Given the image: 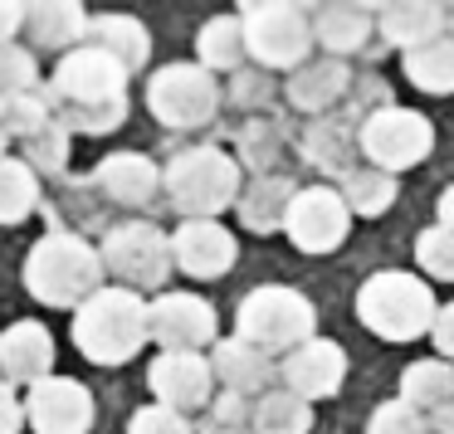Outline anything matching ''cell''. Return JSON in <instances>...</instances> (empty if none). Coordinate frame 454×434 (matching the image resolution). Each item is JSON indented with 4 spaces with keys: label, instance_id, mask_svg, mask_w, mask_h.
Masks as SVG:
<instances>
[{
    "label": "cell",
    "instance_id": "31",
    "mask_svg": "<svg viewBox=\"0 0 454 434\" xmlns=\"http://www.w3.org/2000/svg\"><path fill=\"white\" fill-rule=\"evenodd\" d=\"M40 210V176L20 157H0V225H20Z\"/></svg>",
    "mask_w": 454,
    "mask_h": 434
},
{
    "label": "cell",
    "instance_id": "21",
    "mask_svg": "<svg viewBox=\"0 0 454 434\" xmlns=\"http://www.w3.org/2000/svg\"><path fill=\"white\" fill-rule=\"evenodd\" d=\"M93 181L98 190L113 200V205H128V210H142L157 200L161 190V167L142 151H108V157L93 167Z\"/></svg>",
    "mask_w": 454,
    "mask_h": 434
},
{
    "label": "cell",
    "instance_id": "33",
    "mask_svg": "<svg viewBox=\"0 0 454 434\" xmlns=\"http://www.w3.org/2000/svg\"><path fill=\"white\" fill-rule=\"evenodd\" d=\"M50 122H54V108H50V93L44 89H30V93H20V98L0 103V128H5L11 142L35 137V132L50 128Z\"/></svg>",
    "mask_w": 454,
    "mask_h": 434
},
{
    "label": "cell",
    "instance_id": "2",
    "mask_svg": "<svg viewBox=\"0 0 454 434\" xmlns=\"http://www.w3.org/2000/svg\"><path fill=\"white\" fill-rule=\"evenodd\" d=\"M103 254L98 244L69 235V229H50L30 244L25 254V293L40 298L44 307H69L79 313L93 293L103 288Z\"/></svg>",
    "mask_w": 454,
    "mask_h": 434
},
{
    "label": "cell",
    "instance_id": "38",
    "mask_svg": "<svg viewBox=\"0 0 454 434\" xmlns=\"http://www.w3.org/2000/svg\"><path fill=\"white\" fill-rule=\"evenodd\" d=\"M128 434H196V430H191L186 415H176V410L152 400V405H142V410H132Z\"/></svg>",
    "mask_w": 454,
    "mask_h": 434
},
{
    "label": "cell",
    "instance_id": "23",
    "mask_svg": "<svg viewBox=\"0 0 454 434\" xmlns=\"http://www.w3.org/2000/svg\"><path fill=\"white\" fill-rule=\"evenodd\" d=\"M83 44L98 54H108L113 64H122V74H142L152 59V35L137 15H89V30H83Z\"/></svg>",
    "mask_w": 454,
    "mask_h": 434
},
{
    "label": "cell",
    "instance_id": "26",
    "mask_svg": "<svg viewBox=\"0 0 454 434\" xmlns=\"http://www.w3.org/2000/svg\"><path fill=\"white\" fill-rule=\"evenodd\" d=\"M401 400L411 405V410H420L425 420L454 410V361H444V356L411 361L401 371Z\"/></svg>",
    "mask_w": 454,
    "mask_h": 434
},
{
    "label": "cell",
    "instance_id": "30",
    "mask_svg": "<svg viewBox=\"0 0 454 434\" xmlns=\"http://www.w3.org/2000/svg\"><path fill=\"white\" fill-rule=\"evenodd\" d=\"M313 430V405L298 400L294 391H269L254 400V415H249V434H308Z\"/></svg>",
    "mask_w": 454,
    "mask_h": 434
},
{
    "label": "cell",
    "instance_id": "43",
    "mask_svg": "<svg viewBox=\"0 0 454 434\" xmlns=\"http://www.w3.org/2000/svg\"><path fill=\"white\" fill-rule=\"evenodd\" d=\"M269 137H274V128H245V137H239V142H245V157L249 161H269L278 151Z\"/></svg>",
    "mask_w": 454,
    "mask_h": 434
},
{
    "label": "cell",
    "instance_id": "14",
    "mask_svg": "<svg viewBox=\"0 0 454 434\" xmlns=\"http://www.w3.org/2000/svg\"><path fill=\"white\" fill-rule=\"evenodd\" d=\"M147 385L157 395V405H167L176 415L210 410V400H215V371H210V356L200 352H161L147 366Z\"/></svg>",
    "mask_w": 454,
    "mask_h": 434
},
{
    "label": "cell",
    "instance_id": "8",
    "mask_svg": "<svg viewBox=\"0 0 454 434\" xmlns=\"http://www.w3.org/2000/svg\"><path fill=\"white\" fill-rule=\"evenodd\" d=\"M356 151L366 157V167L376 171H411L420 167L434 151V122L415 108H395V103H381L362 118L356 128Z\"/></svg>",
    "mask_w": 454,
    "mask_h": 434
},
{
    "label": "cell",
    "instance_id": "24",
    "mask_svg": "<svg viewBox=\"0 0 454 434\" xmlns=\"http://www.w3.org/2000/svg\"><path fill=\"white\" fill-rule=\"evenodd\" d=\"M347 89H352V64L347 59H308L303 69L288 74V103H294L298 112H327L333 103L347 98Z\"/></svg>",
    "mask_w": 454,
    "mask_h": 434
},
{
    "label": "cell",
    "instance_id": "49",
    "mask_svg": "<svg viewBox=\"0 0 454 434\" xmlns=\"http://www.w3.org/2000/svg\"><path fill=\"white\" fill-rule=\"evenodd\" d=\"M0 385H5V381H0Z\"/></svg>",
    "mask_w": 454,
    "mask_h": 434
},
{
    "label": "cell",
    "instance_id": "20",
    "mask_svg": "<svg viewBox=\"0 0 454 434\" xmlns=\"http://www.w3.org/2000/svg\"><path fill=\"white\" fill-rule=\"evenodd\" d=\"M83 30H89V11L79 0H35L25 5V50L40 59V54H69L83 44Z\"/></svg>",
    "mask_w": 454,
    "mask_h": 434
},
{
    "label": "cell",
    "instance_id": "5",
    "mask_svg": "<svg viewBox=\"0 0 454 434\" xmlns=\"http://www.w3.org/2000/svg\"><path fill=\"white\" fill-rule=\"evenodd\" d=\"M161 190L186 220H215L245 190L239 161L220 147H186L161 167Z\"/></svg>",
    "mask_w": 454,
    "mask_h": 434
},
{
    "label": "cell",
    "instance_id": "22",
    "mask_svg": "<svg viewBox=\"0 0 454 434\" xmlns=\"http://www.w3.org/2000/svg\"><path fill=\"white\" fill-rule=\"evenodd\" d=\"M313 15V44H323L327 59H347L372 44L376 30V5H352V0H333V5H308Z\"/></svg>",
    "mask_w": 454,
    "mask_h": 434
},
{
    "label": "cell",
    "instance_id": "35",
    "mask_svg": "<svg viewBox=\"0 0 454 434\" xmlns=\"http://www.w3.org/2000/svg\"><path fill=\"white\" fill-rule=\"evenodd\" d=\"M40 89V59L25 44H0V103Z\"/></svg>",
    "mask_w": 454,
    "mask_h": 434
},
{
    "label": "cell",
    "instance_id": "7",
    "mask_svg": "<svg viewBox=\"0 0 454 434\" xmlns=\"http://www.w3.org/2000/svg\"><path fill=\"white\" fill-rule=\"evenodd\" d=\"M239 25H245L249 59L264 69H303L313 59V15L308 5H288V0H249L239 5Z\"/></svg>",
    "mask_w": 454,
    "mask_h": 434
},
{
    "label": "cell",
    "instance_id": "48",
    "mask_svg": "<svg viewBox=\"0 0 454 434\" xmlns=\"http://www.w3.org/2000/svg\"><path fill=\"white\" fill-rule=\"evenodd\" d=\"M440 434H454V420H450V424H444V430H440Z\"/></svg>",
    "mask_w": 454,
    "mask_h": 434
},
{
    "label": "cell",
    "instance_id": "6",
    "mask_svg": "<svg viewBox=\"0 0 454 434\" xmlns=\"http://www.w3.org/2000/svg\"><path fill=\"white\" fill-rule=\"evenodd\" d=\"M235 337L259 346L264 356H288L317 337V307L288 283H259L239 298Z\"/></svg>",
    "mask_w": 454,
    "mask_h": 434
},
{
    "label": "cell",
    "instance_id": "18",
    "mask_svg": "<svg viewBox=\"0 0 454 434\" xmlns=\"http://www.w3.org/2000/svg\"><path fill=\"white\" fill-rule=\"evenodd\" d=\"M210 371H215L220 391L239 395V400H259V395L278 391V361L239 337H220L210 346Z\"/></svg>",
    "mask_w": 454,
    "mask_h": 434
},
{
    "label": "cell",
    "instance_id": "27",
    "mask_svg": "<svg viewBox=\"0 0 454 434\" xmlns=\"http://www.w3.org/2000/svg\"><path fill=\"white\" fill-rule=\"evenodd\" d=\"M249 59V44H245V25L239 15H215V20L200 25L196 35V64L210 74H235L245 69Z\"/></svg>",
    "mask_w": 454,
    "mask_h": 434
},
{
    "label": "cell",
    "instance_id": "13",
    "mask_svg": "<svg viewBox=\"0 0 454 434\" xmlns=\"http://www.w3.org/2000/svg\"><path fill=\"white\" fill-rule=\"evenodd\" d=\"M93 420H98L93 391L74 376H50L25 391V424L35 434H89Z\"/></svg>",
    "mask_w": 454,
    "mask_h": 434
},
{
    "label": "cell",
    "instance_id": "9",
    "mask_svg": "<svg viewBox=\"0 0 454 434\" xmlns=\"http://www.w3.org/2000/svg\"><path fill=\"white\" fill-rule=\"evenodd\" d=\"M103 268L118 278V288H132V293H147V288H161L176 268L171 259V235L157 229L152 220H122L103 235L98 244Z\"/></svg>",
    "mask_w": 454,
    "mask_h": 434
},
{
    "label": "cell",
    "instance_id": "19",
    "mask_svg": "<svg viewBox=\"0 0 454 434\" xmlns=\"http://www.w3.org/2000/svg\"><path fill=\"white\" fill-rule=\"evenodd\" d=\"M376 30L401 54H415L450 35V5H440V0H391V5H376Z\"/></svg>",
    "mask_w": 454,
    "mask_h": 434
},
{
    "label": "cell",
    "instance_id": "29",
    "mask_svg": "<svg viewBox=\"0 0 454 434\" xmlns=\"http://www.w3.org/2000/svg\"><path fill=\"white\" fill-rule=\"evenodd\" d=\"M395 176L391 171H376V167H352L347 176H337V196L347 200V210H352V220H376L386 215V210L395 205Z\"/></svg>",
    "mask_w": 454,
    "mask_h": 434
},
{
    "label": "cell",
    "instance_id": "41",
    "mask_svg": "<svg viewBox=\"0 0 454 434\" xmlns=\"http://www.w3.org/2000/svg\"><path fill=\"white\" fill-rule=\"evenodd\" d=\"M20 430H25V400L11 385H0V434H20Z\"/></svg>",
    "mask_w": 454,
    "mask_h": 434
},
{
    "label": "cell",
    "instance_id": "37",
    "mask_svg": "<svg viewBox=\"0 0 454 434\" xmlns=\"http://www.w3.org/2000/svg\"><path fill=\"white\" fill-rule=\"evenodd\" d=\"M366 434H430V420H425L420 410H411V405L395 395V400H381V405L372 410Z\"/></svg>",
    "mask_w": 454,
    "mask_h": 434
},
{
    "label": "cell",
    "instance_id": "15",
    "mask_svg": "<svg viewBox=\"0 0 454 434\" xmlns=\"http://www.w3.org/2000/svg\"><path fill=\"white\" fill-rule=\"evenodd\" d=\"M342 381H347V352L337 342H327V337H313V342H303L298 352H288L278 361V385L308 405L333 400L342 391Z\"/></svg>",
    "mask_w": 454,
    "mask_h": 434
},
{
    "label": "cell",
    "instance_id": "46",
    "mask_svg": "<svg viewBox=\"0 0 454 434\" xmlns=\"http://www.w3.org/2000/svg\"><path fill=\"white\" fill-rule=\"evenodd\" d=\"M5 147H11V137H5V128H0V157H5Z\"/></svg>",
    "mask_w": 454,
    "mask_h": 434
},
{
    "label": "cell",
    "instance_id": "42",
    "mask_svg": "<svg viewBox=\"0 0 454 434\" xmlns=\"http://www.w3.org/2000/svg\"><path fill=\"white\" fill-rule=\"evenodd\" d=\"M25 30V0H0V44H15Z\"/></svg>",
    "mask_w": 454,
    "mask_h": 434
},
{
    "label": "cell",
    "instance_id": "3",
    "mask_svg": "<svg viewBox=\"0 0 454 434\" xmlns=\"http://www.w3.org/2000/svg\"><path fill=\"white\" fill-rule=\"evenodd\" d=\"M74 346H79L83 361L93 366H128L142 346L152 342L147 332V298L132 293V288H98L89 303L74 313L69 327Z\"/></svg>",
    "mask_w": 454,
    "mask_h": 434
},
{
    "label": "cell",
    "instance_id": "36",
    "mask_svg": "<svg viewBox=\"0 0 454 434\" xmlns=\"http://www.w3.org/2000/svg\"><path fill=\"white\" fill-rule=\"evenodd\" d=\"M415 264L430 278H440V283H454V229H444V225L420 229L415 235Z\"/></svg>",
    "mask_w": 454,
    "mask_h": 434
},
{
    "label": "cell",
    "instance_id": "25",
    "mask_svg": "<svg viewBox=\"0 0 454 434\" xmlns=\"http://www.w3.org/2000/svg\"><path fill=\"white\" fill-rule=\"evenodd\" d=\"M294 196H298V186H294L288 176H274V171L245 181V190H239V200H235L239 225L254 229V235H274V229H284Z\"/></svg>",
    "mask_w": 454,
    "mask_h": 434
},
{
    "label": "cell",
    "instance_id": "10",
    "mask_svg": "<svg viewBox=\"0 0 454 434\" xmlns=\"http://www.w3.org/2000/svg\"><path fill=\"white\" fill-rule=\"evenodd\" d=\"M147 112L171 132L206 128L220 112V83L200 64H161L147 79Z\"/></svg>",
    "mask_w": 454,
    "mask_h": 434
},
{
    "label": "cell",
    "instance_id": "1",
    "mask_svg": "<svg viewBox=\"0 0 454 434\" xmlns=\"http://www.w3.org/2000/svg\"><path fill=\"white\" fill-rule=\"evenodd\" d=\"M50 108H54V122L64 132H79V137H108L128 122V74L122 64H113L108 54L89 50H69L59 64H54L50 83Z\"/></svg>",
    "mask_w": 454,
    "mask_h": 434
},
{
    "label": "cell",
    "instance_id": "4",
    "mask_svg": "<svg viewBox=\"0 0 454 434\" xmlns=\"http://www.w3.org/2000/svg\"><path fill=\"white\" fill-rule=\"evenodd\" d=\"M434 303L430 283L405 268H381L356 288V322L366 327L381 342H415V337H430L434 327Z\"/></svg>",
    "mask_w": 454,
    "mask_h": 434
},
{
    "label": "cell",
    "instance_id": "17",
    "mask_svg": "<svg viewBox=\"0 0 454 434\" xmlns=\"http://www.w3.org/2000/svg\"><path fill=\"white\" fill-rule=\"evenodd\" d=\"M54 376V337L44 322H35V317H20V322H11L5 332H0V381L11 385H40Z\"/></svg>",
    "mask_w": 454,
    "mask_h": 434
},
{
    "label": "cell",
    "instance_id": "16",
    "mask_svg": "<svg viewBox=\"0 0 454 434\" xmlns=\"http://www.w3.org/2000/svg\"><path fill=\"white\" fill-rule=\"evenodd\" d=\"M171 259L186 278L210 283V278H225L239 259V244L220 220H181L176 235H171Z\"/></svg>",
    "mask_w": 454,
    "mask_h": 434
},
{
    "label": "cell",
    "instance_id": "47",
    "mask_svg": "<svg viewBox=\"0 0 454 434\" xmlns=\"http://www.w3.org/2000/svg\"><path fill=\"white\" fill-rule=\"evenodd\" d=\"M450 40H454V5H450Z\"/></svg>",
    "mask_w": 454,
    "mask_h": 434
},
{
    "label": "cell",
    "instance_id": "45",
    "mask_svg": "<svg viewBox=\"0 0 454 434\" xmlns=\"http://www.w3.org/2000/svg\"><path fill=\"white\" fill-rule=\"evenodd\" d=\"M196 434H245V430H220V424H200Z\"/></svg>",
    "mask_w": 454,
    "mask_h": 434
},
{
    "label": "cell",
    "instance_id": "44",
    "mask_svg": "<svg viewBox=\"0 0 454 434\" xmlns=\"http://www.w3.org/2000/svg\"><path fill=\"white\" fill-rule=\"evenodd\" d=\"M434 215H440V225H444V229H454V186H450V190H440V200H434Z\"/></svg>",
    "mask_w": 454,
    "mask_h": 434
},
{
    "label": "cell",
    "instance_id": "40",
    "mask_svg": "<svg viewBox=\"0 0 454 434\" xmlns=\"http://www.w3.org/2000/svg\"><path fill=\"white\" fill-rule=\"evenodd\" d=\"M430 342L440 346V356H444V361H454V298H450V303H440V313H434Z\"/></svg>",
    "mask_w": 454,
    "mask_h": 434
},
{
    "label": "cell",
    "instance_id": "11",
    "mask_svg": "<svg viewBox=\"0 0 454 434\" xmlns=\"http://www.w3.org/2000/svg\"><path fill=\"white\" fill-rule=\"evenodd\" d=\"M284 235L294 239L298 254H333L352 235V210L337 196V186H303L288 205Z\"/></svg>",
    "mask_w": 454,
    "mask_h": 434
},
{
    "label": "cell",
    "instance_id": "32",
    "mask_svg": "<svg viewBox=\"0 0 454 434\" xmlns=\"http://www.w3.org/2000/svg\"><path fill=\"white\" fill-rule=\"evenodd\" d=\"M401 69H405V79H411L420 93H454V40L444 35V40L405 54Z\"/></svg>",
    "mask_w": 454,
    "mask_h": 434
},
{
    "label": "cell",
    "instance_id": "12",
    "mask_svg": "<svg viewBox=\"0 0 454 434\" xmlns=\"http://www.w3.org/2000/svg\"><path fill=\"white\" fill-rule=\"evenodd\" d=\"M147 332L161 352H200L220 342V317L200 293H161L147 303Z\"/></svg>",
    "mask_w": 454,
    "mask_h": 434
},
{
    "label": "cell",
    "instance_id": "34",
    "mask_svg": "<svg viewBox=\"0 0 454 434\" xmlns=\"http://www.w3.org/2000/svg\"><path fill=\"white\" fill-rule=\"evenodd\" d=\"M69 147H74L69 132H64L59 122H50V128H40L35 137L20 142V161L44 181V176H59V171L69 167Z\"/></svg>",
    "mask_w": 454,
    "mask_h": 434
},
{
    "label": "cell",
    "instance_id": "39",
    "mask_svg": "<svg viewBox=\"0 0 454 434\" xmlns=\"http://www.w3.org/2000/svg\"><path fill=\"white\" fill-rule=\"evenodd\" d=\"M249 415H254V400H239V395L220 391L210 400V420L206 424H220V430H245L249 434Z\"/></svg>",
    "mask_w": 454,
    "mask_h": 434
},
{
    "label": "cell",
    "instance_id": "28",
    "mask_svg": "<svg viewBox=\"0 0 454 434\" xmlns=\"http://www.w3.org/2000/svg\"><path fill=\"white\" fill-rule=\"evenodd\" d=\"M303 157L313 161L327 176H347L356 157V132L347 128L342 118H317L313 128L303 132Z\"/></svg>",
    "mask_w": 454,
    "mask_h": 434
}]
</instances>
